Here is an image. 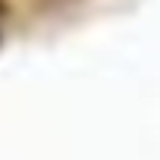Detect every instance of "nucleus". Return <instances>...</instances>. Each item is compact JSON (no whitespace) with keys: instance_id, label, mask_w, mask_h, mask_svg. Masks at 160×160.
Instances as JSON below:
<instances>
[{"instance_id":"obj_1","label":"nucleus","mask_w":160,"mask_h":160,"mask_svg":"<svg viewBox=\"0 0 160 160\" xmlns=\"http://www.w3.org/2000/svg\"><path fill=\"white\" fill-rule=\"evenodd\" d=\"M3 22H7V3L0 0V35H3Z\"/></svg>"}]
</instances>
